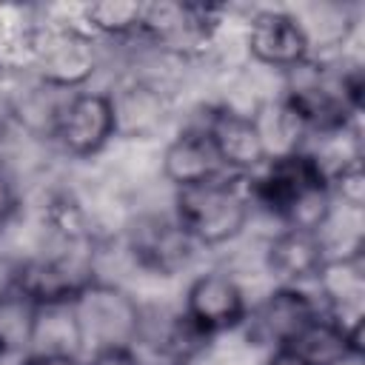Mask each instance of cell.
Instances as JSON below:
<instances>
[{"label": "cell", "instance_id": "6da1fadb", "mask_svg": "<svg viewBox=\"0 0 365 365\" xmlns=\"http://www.w3.org/2000/svg\"><path fill=\"white\" fill-rule=\"evenodd\" d=\"M245 191L251 197V205H262L285 228L325 231L334 217L325 163L319 154H311L305 148L271 157L245 180Z\"/></svg>", "mask_w": 365, "mask_h": 365}, {"label": "cell", "instance_id": "7a4b0ae2", "mask_svg": "<svg viewBox=\"0 0 365 365\" xmlns=\"http://www.w3.org/2000/svg\"><path fill=\"white\" fill-rule=\"evenodd\" d=\"M245 177L222 174L217 180L174 188V220L197 242V248H220L237 240L251 217Z\"/></svg>", "mask_w": 365, "mask_h": 365}, {"label": "cell", "instance_id": "3957f363", "mask_svg": "<svg viewBox=\"0 0 365 365\" xmlns=\"http://www.w3.org/2000/svg\"><path fill=\"white\" fill-rule=\"evenodd\" d=\"M77 328L80 354H97L106 348H137L143 331V305L117 282L91 279L68 302Z\"/></svg>", "mask_w": 365, "mask_h": 365}, {"label": "cell", "instance_id": "277c9868", "mask_svg": "<svg viewBox=\"0 0 365 365\" xmlns=\"http://www.w3.org/2000/svg\"><path fill=\"white\" fill-rule=\"evenodd\" d=\"M34 80L57 91H83V86L100 68L97 37L83 23L37 20L29 43V60Z\"/></svg>", "mask_w": 365, "mask_h": 365}, {"label": "cell", "instance_id": "5b68a950", "mask_svg": "<svg viewBox=\"0 0 365 365\" xmlns=\"http://www.w3.org/2000/svg\"><path fill=\"white\" fill-rule=\"evenodd\" d=\"M225 23V6L217 3H143L137 37L174 60L205 51Z\"/></svg>", "mask_w": 365, "mask_h": 365}, {"label": "cell", "instance_id": "8992f818", "mask_svg": "<svg viewBox=\"0 0 365 365\" xmlns=\"http://www.w3.org/2000/svg\"><path fill=\"white\" fill-rule=\"evenodd\" d=\"M91 254L94 251L83 248H54L48 254H34L9 271V285L37 308L66 305L86 282L94 279Z\"/></svg>", "mask_w": 365, "mask_h": 365}, {"label": "cell", "instance_id": "52a82bcc", "mask_svg": "<svg viewBox=\"0 0 365 365\" xmlns=\"http://www.w3.org/2000/svg\"><path fill=\"white\" fill-rule=\"evenodd\" d=\"M123 242L131 262L154 277L182 274L197 254V242L174 220V214H157V211L137 214L134 220H128Z\"/></svg>", "mask_w": 365, "mask_h": 365}, {"label": "cell", "instance_id": "ba28073f", "mask_svg": "<svg viewBox=\"0 0 365 365\" xmlns=\"http://www.w3.org/2000/svg\"><path fill=\"white\" fill-rule=\"evenodd\" d=\"M117 140L108 91H71L57 114L51 143L74 160H91Z\"/></svg>", "mask_w": 365, "mask_h": 365}, {"label": "cell", "instance_id": "9c48e42d", "mask_svg": "<svg viewBox=\"0 0 365 365\" xmlns=\"http://www.w3.org/2000/svg\"><path fill=\"white\" fill-rule=\"evenodd\" d=\"M114 125L117 137L123 140H151L157 137L171 114H174V94L165 83L148 74H128L111 91Z\"/></svg>", "mask_w": 365, "mask_h": 365}, {"label": "cell", "instance_id": "30bf717a", "mask_svg": "<svg viewBox=\"0 0 365 365\" xmlns=\"http://www.w3.org/2000/svg\"><path fill=\"white\" fill-rule=\"evenodd\" d=\"M228 174L251 177L268 163V148L259 131V123L254 111L237 108V106H214L208 108L205 120L200 123Z\"/></svg>", "mask_w": 365, "mask_h": 365}, {"label": "cell", "instance_id": "8fae6325", "mask_svg": "<svg viewBox=\"0 0 365 365\" xmlns=\"http://www.w3.org/2000/svg\"><path fill=\"white\" fill-rule=\"evenodd\" d=\"M182 314L205 336L214 339L220 334L242 328L248 317V297L231 274L205 271L188 282L185 297H182Z\"/></svg>", "mask_w": 365, "mask_h": 365}, {"label": "cell", "instance_id": "7c38bea8", "mask_svg": "<svg viewBox=\"0 0 365 365\" xmlns=\"http://www.w3.org/2000/svg\"><path fill=\"white\" fill-rule=\"evenodd\" d=\"M245 48L257 66H265L282 74L294 71L311 57L308 37L297 14L282 9H262L248 20Z\"/></svg>", "mask_w": 365, "mask_h": 365}, {"label": "cell", "instance_id": "4fadbf2b", "mask_svg": "<svg viewBox=\"0 0 365 365\" xmlns=\"http://www.w3.org/2000/svg\"><path fill=\"white\" fill-rule=\"evenodd\" d=\"M319 311H322L319 302L314 297H308L302 288H297V285H279L259 305L248 308V317L242 322V331L251 339V345H259V348L274 351V348H282Z\"/></svg>", "mask_w": 365, "mask_h": 365}, {"label": "cell", "instance_id": "5bb4252c", "mask_svg": "<svg viewBox=\"0 0 365 365\" xmlns=\"http://www.w3.org/2000/svg\"><path fill=\"white\" fill-rule=\"evenodd\" d=\"M328 240L322 231H308V228H279L265 251L262 262L265 271L279 282V285H305L317 279L322 262L328 259Z\"/></svg>", "mask_w": 365, "mask_h": 365}, {"label": "cell", "instance_id": "9a60e30c", "mask_svg": "<svg viewBox=\"0 0 365 365\" xmlns=\"http://www.w3.org/2000/svg\"><path fill=\"white\" fill-rule=\"evenodd\" d=\"M325 314L339 319L345 328H362V294H365V262L362 248L345 254H328L317 279Z\"/></svg>", "mask_w": 365, "mask_h": 365}, {"label": "cell", "instance_id": "2e32d148", "mask_svg": "<svg viewBox=\"0 0 365 365\" xmlns=\"http://www.w3.org/2000/svg\"><path fill=\"white\" fill-rule=\"evenodd\" d=\"M282 348L302 365H348L362 354V328H345L339 319L319 311Z\"/></svg>", "mask_w": 365, "mask_h": 365}, {"label": "cell", "instance_id": "e0dca14e", "mask_svg": "<svg viewBox=\"0 0 365 365\" xmlns=\"http://www.w3.org/2000/svg\"><path fill=\"white\" fill-rule=\"evenodd\" d=\"M160 171L165 182H171V188L200 185L228 174L202 125H185L180 134H174L165 143L160 157Z\"/></svg>", "mask_w": 365, "mask_h": 365}, {"label": "cell", "instance_id": "ac0fdd59", "mask_svg": "<svg viewBox=\"0 0 365 365\" xmlns=\"http://www.w3.org/2000/svg\"><path fill=\"white\" fill-rule=\"evenodd\" d=\"M37 311L40 308L9 282L6 288H0V359L26 356L31 351Z\"/></svg>", "mask_w": 365, "mask_h": 365}, {"label": "cell", "instance_id": "d6986e66", "mask_svg": "<svg viewBox=\"0 0 365 365\" xmlns=\"http://www.w3.org/2000/svg\"><path fill=\"white\" fill-rule=\"evenodd\" d=\"M299 26L308 37V46H311V57L314 51L319 54H331V51H339L354 29H356V17L351 14V9L345 3H319V6H311L308 9V17H299Z\"/></svg>", "mask_w": 365, "mask_h": 365}, {"label": "cell", "instance_id": "ffe728a7", "mask_svg": "<svg viewBox=\"0 0 365 365\" xmlns=\"http://www.w3.org/2000/svg\"><path fill=\"white\" fill-rule=\"evenodd\" d=\"M80 14H83V26L91 34L128 40V37H137L140 31L143 3H114V0L88 3L80 9Z\"/></svg>", "mask_w": 365, "mask_h": 365}, {"label": "cell", "instance_id": "44dd1931", "mask_svg": "<svg viewBox=\"0 0 365 365\" xmlns=\"http://www.w3.org/2000/svg\"><path fill=\"white\" fill-rule=\"evenodd\" d=\"M328 188L331 197L339 200L351 211L365 208V168H362V154H351L339 160L334 168H328Z\"/></svg>", "mask_w": 365, "mask_h": 365}, {"label": "cell", "instance_id": "7402d4cb", "mask_svg": "<svg viewBox=\"0 0 365 365\" xmlns=\"http://www.w3.org/2000/svg\"><path fill=\"white\" fill-rule=\"evenodd\" d=\"M20 208H23V194H20L17 174L0 165V231L17 220Z\"/></svg>", "mask_w": 365, "mask_h": 365}, {"label": "cell", "instance_id": "603a6c76", "mask_svg": "<svg viewBox=\"0 0 365 365\" xmlns=\"http://www.w3.org/2000/svg\"><path fill=\"white\" fill-rule=\"evenodd\" d=\"M83 365H145V362L137 354V348H106V351L88 354Z\"/></svg>", "mask_w": 365, "mask_h": 365}, {"label": "cell", "instance_id": "cb8c5ba5", "mask_svg": "<svg viewBox=\"0 0 365 365\" xmlns=\"http://www.w3.org/2000/svg\"><path fill=\"white\" fill-rule=\"evenodd\" d=\"M20 365H83V359L71 354H26Z\"/></svg>", "mask_w": 365, "mask_h": 365}]
</instances>
